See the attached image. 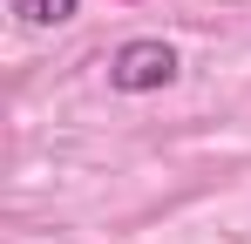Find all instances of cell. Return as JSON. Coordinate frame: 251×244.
<instances>
[{
	"label": "cell",
	"instance_id": "obj_2",
	"mask_svg": "<svg viewBox=\"0 0 251 244\" xmlns=\"http://www.w3.org/2000/svg\"><path fill=\"white\" fill-rule=\"evenodd\" d=\"M14 14H21L27 27H61V21L75 14V0H14Z\"/></svg>",
	"mask_w": 251,
	"mask_h": 244
},
{
	"label": "cell",
	"instance_id": "obj_1",
	"mask_svg": "<svg viewBox=\"0 0 251 244\" xmlns=\"http://www.w3.org/2000/svg\"><path fill=\"white\" fill-rule=\"evenodd\" d=\"M170 81H176V48L156 34H136L109 54V88H123V95H150V88H170Z\"/></svg>",
	"mask_w": 251,
	"mask_h": 244
}]
</instances>
